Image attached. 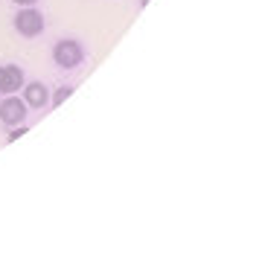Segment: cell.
<instances>
[{
  "label": "cell",
  "mask_w": 262,
  "mask_h": 262,
  "mask_svg": "<svg viewBox=\"0 0 262 262\" xmlns=\"http://www.w3.org/2000/svg\"><path fill=\"white\" fill-rule=\"evenodd\" d=\"M15 3H18V6H32L35 0H15Z\"/></svg>",
  "instance_id": "ba28073f"
},
{
  "label": "cell",
  "mask_w": 262,
  "mask_h": 262,
  "mask_svg": "<svg viewBox=\"0 0 262 262\" xmlns=\"http://www.w3.org/2000/svg\"><path fill=\"white\" fill-rule=\"evenodd\" d=\"M84 58V50L79 41H73V38H61L56 47H53V61H56L61 70H73V67L82 64Z\"/></svg>",
  "instance_id": "6da1fadb"
},
{
  "label": "cell",
  "mask_w": 262,
  "mask_h": 262,
  "mask_svg": "<svg viewBox=\"0 0 262 262\" xmlns=\"http://www.w3.org/2000/svg\"><path fill=\"white\" fill-rule=\"evenodd\" d=\"M70 96H73V88H67V84H64V88H58L56 94L50 96V102H53V105L58 108V105L64 102V99H70Z\"/></svg>",
  "instance_id": "8992f818"
},
{
  "label": "cell",
  "mask_w": 262,
  "mask_h": 262,
  "mask_svg": "<svg viewBox=\"0 0 262 262\" xmlns=\"http://www.w3.org/2000/svg\"><path fill=\"white\" fill-rule=\"evenodd\" d=\"M24 134H27V125H15L12 134H9V140H18V137H24Z\"/></svg>",
  "instance_id": "52a82bcc"
},
{
  "label": "cell",
  "mask_w": 262,
  "mask_h": 262,
  "mask_svg": "<svg viewBox=\"0 0 262 262\" xmlns=\"http://www.w3.org/2000/svg\"><path fill=\"white\" fill-rule=\"evenodd\" d=\"M15 29H18L24 38H35L44 32V18L41 12H35L32 6H24V9L15 15Z\"/></svg>",
  "instance_id": "3957f363"
},
{
  "label": "cell",
  "mask_w": 262,
  "mask_h": 262,
  "mask_svg": "<svg viewBox=\"0 0 262 262\" xmlns=\"http://www.w3.org/2000/svg\"><path fill=\"white\" fill-rule=\"evenodd\" d=\"M140 3H143V6H146V3H149V0H140Z\"/></svg>",
  "instance_id": "9c48e42d"
},
{
  "label": "cell",
  "mask_w": 262,
  "mask_h": 262,
  "mask_svg": "<svg viewBox=\"0 0 262 262\" xmlns=\"http://www.w3.org/2000/svg\"><path fill=\"white\" fill-rule=\"evenodd\" d=\"M24 102L29 105V108H44V105H50V88L44 82H24Z\"/></svg>",
  "instance_id": "5b68a950"
},
{
  "label": "cell",
  "mask_w": 262,
  "mask_h": 262,
  "mask_svg": "<svg viewBox=\"0 0 262 262\" xmlns=\"http://www.w3.org/2000/svg\"><path fill=\"white\" fill-rule=\"evenodd\" d=\"M24 70L18 64H0V94L9 96V94H18L24 88Z\"/></svg>",
  "instance_id": "277c9868"
},
{
  "label": "cell",
  "mask_w": 262,
  "mask_h": 262,
  "mask_svg": "<svg viewBox=\"0 0 262 262\" xmlns=\"http://www.w3.org/2000/svg\"><path fill=\"white\" fill-rule=\"evenodd\" d=\"M27 117H29V105L20 99V96H15V94H9L3 102H0V122L3 125H24L27 122Z\"/></svg>",
  "instance_id": "7a4b0ae2"
}]
</instances>
